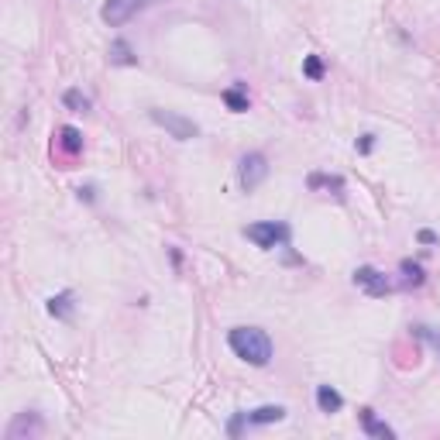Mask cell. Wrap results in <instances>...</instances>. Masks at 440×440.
<instances>
[{
	"label": "cell",
	"mask_w": 440,
	"mask_h": 440,
	"mask_svg": "<svg viewBox=\"0 0 440 440\" xmlns=\"http://www.w3.org/2000/svg\"><path fill=\"white\" fill-rule=\"evenodd\" d=\"M62 103L69 107V111H76V114H83V111H90V100L79 93V90H66L62 93Z\"/></svg>",
	"instance_id": "obj_14"
},
{
	"label": "cell",
	"mask_w": 440,
	"mask_h": 440,
	"mask_svg": "<svg viewBox=\"0 0 440 440\" xmlns=\"http://www.w3.org/2000/svg\"><path fill=\"white\" fill-rule=\"evenodd\" d=\"M158 0H107L103 7H100V18L107 21L111 28L117 24H124V21H131L138 11H145V7H152Z\"/></svg>",
	"instance_id": "obj_3"
},
{
	"label": "cell",
	"mask_w": 440,
	"mask_h": 440,
	"mask_svg": "<svg viewBox=\"0 0 440 440\" xmlns=\"http://www.w3.org/2000/svg\"><path fill=\"white\" fill-rule=\"evenodd\" d=\"M152 121L158 124V128H165L175 141H190V138H196V134H200V128L193 124L190 117L175 114V111H152Z\"/></svg>",
	"instance_id": "obj_4"
},
{
	"label": "cell",
	"mask_w": 440,
	"mask_h": 440,
	"mask_svg": "<svg viewBox=\"0 0 440 440\" xmlns=\"http://www.w3.org/2000/svg\"><path fill=\"white\" fill-rule=\"evenodd\" d=\"M237 175H241V186L245 190H258L268 175V158L262 152H248L241 158V165H237Z\"/></svg>",
	"instance_id": "obj_5"
},
{
	"label": "cell",
	"mask_w": 440,
	"mask_h": 440,
	"mask_svg": "<svg viewBox=\"0 0 440 440\" xmlns=\"http://www.w3.org/2000/svg\"><path fill=\"white\" fill-rule=\"evenodd\" d=\"M58 145L69 155H76L79 148H83V134H79L76 128H62V131H58Z\"/></svg>",
	"instance_id": "obj_12"
},
{
	"label": "cell",
	"mask_w": 440,
	"mask_h": 440,
	"mask_svg": "<svg viewBox=\"0 0 440 440\" xmlns=\"http://www.w3.org/2000/svg\"><path fill=\"white\" fill-rule=\"evenodd\" d=\"M279 420H286V409H282V406H258L255 413H248V423H255V426L279 423Z\"/></svg>",
	"instance_id": "obj_8"
},
{
	"label": "cell",
	"mask_w": 440,
	"mask_h": 440,
	"mask_svg": "<svg viewBox=\"0 0 440 440\" xmlns=\"http://www.w3.org/2000/svg\"><path fill=\"white\" fill-rule=\"evenodd\" d=\"M399 272H402V286H423V268L416 262H402Z\"/></svg>",
	"instance_id": "obj_13"
},
{
	"label": "cell",
	"mask_w": 440,
	"mask_h": 440,
	"mask_svg": "<svg viewBox=\"0 0 440 440\" xmlns=\"http://www.w3.org/2000/svg\"><path fill=\"white\" fill-rule=\"evenodd\" d=\"M413 330H416V334H420L423 341H430V344L437 347L440 351V334H434V330H430V327H413Z\"/></svg>",
	"instance_id": "obj_17"
},
{
	"label": "cell",
	"mask_w": 440,
	"mask_h": 440,
	"mask_svg": "<svg viewBox=\"0 0 440 440\" xmlns=\"http://www.w3.org/2000/svg\"><path fill=\"white\" fill-rule=\"evenodd\" d=\"M48 313L58 317V320H69V317H73V292H58V296H52V300H48Z\"/></svg>",
	"instance_id": "obj_11"
},
{
	"label": "cell",
	"mask_w": 440,
	"mask_h": 440,
	"mask_svg": "<svg viewBox=\"0 0 440 440\" xmlns=\"http://www.w3.org/2000/svg\"><path fill=\"white\" fill-rule=\"evenodd\" d=\"M227 344L241 362L255 364V368H265L272 362V341H268L265 330H258V327H234L227 334Z\"/></svg>",
	"instance_id": "obj_1"
},
{
	"label": "cell",
	"mask_w": 440,
	"mask_h": 440,
	"mask_svg": "<svg viewBox=\"0 0 440 440\" xmlns=\"http://www.w3.org/2000/svg\"><path fill=\"white\" fill-rule=\"evenodd\" d=\"M224 103H227L230 111H237V114L248 111V96L241 93V90H224Z\"/></svg>",
	"instance_id": "obj_15"
},
{
	"label": "cell",
	"mask_w": 440,
	"mask_h": 440,
	"mask_svg": "<svg viewBox=\"0 0 440 440\" xmlns=\"http://www.w3.org/2000/svg\"><path fill=\"white\" fill-rule=\"evenodd\" d=\"M317 406H320L324 413H337V409L344 406V399H341V392H337V389L320 385V389H317Z\"/></svg>",
	"instance_id": "obj_9"
},
{
	"label": "cell",
	"mask_w": 440,
	"mask_h": 440,
	"mask_svg": "<svg viewBox=\"0 0 440 440\" xmlns=\"http://www.w3.org/2000/svg\"><path fill=\"white\" fill-rule=\"evenodd\" d=\"M362 426L368 437H379V440H392L396 437V430L389 426V423H382L379 416H375V409H362Z\"/></svg>",
	"instance_id": "obj_7"
},
{
	"label": "cell",
	"mask_w": 440,
	"mask_h": 440,
	"mask_svg": "<svg viewBox=\"0 0 440 440\" xmlns=\"http://www.w3.org/2000/svg\"><path fill=\"white\" fill-rule=\"evenodd\" d=\"M303 73H307L309 79H320V76H324V62H320V56H309L307 62H303Z\"/></svg>",
	"instance_id": "obj_16"
},
{
	"label": "cell",
	"mask_w": 440,
	"mask_h": 440,
	"mask_svg": "<svg viewBox=\"0 0 440 440\" xmlns=\"http://www.w3.org/2000/svg\"><path fill=\"white\" fill-rule=\"evenodd\" d=\"M134 62H138L134 48L124 39H117L114 45H111V66H134Z\"/></svg>",
	"instance_id": "obj_10"
},
{
	"label": "cell",
	"mask_w": 440,
	"mask_h": 440,
	"mask_svg": "<svg viewBox=\"0 0 440 440\" xmlns=\"http://www.w3.org/2000/svg\"><path fill=\"white\" fill-rule=\"evenodd\" d=\"M354 286L364 289L368 296H389V292H392V282H389V279H385L375 265L354 268Z\"/></svg>",
	"instance_id": "obj_6"
},
{
	"label": "cell",
	"mask_w": 440,
	"mask_h": 440,
	"mask_svg": "<svg viewBox=\"0 0 440 440\" xmlns=\"http://www.w3.org/2000/svg\"><path fill=\"white\" fill-rule=\"evenodd\" d=\"M245 234H248V241H255L258 248H279V245H286L289 241V227L286 224H275V220H262V224H251V227H245Z\"/></svg>",
	"instance_id": "obj_2"
},
{
	"label": "cell",
	"mask_w": 440,
	"mask_h": 440,
	"mask_svg": "<svg viewBox=\"0 0 440 440\" xmlns=\"http://www.w3.org/2000/svg\"><path fill=\"white\" fill-rule=\"evenodd\" d=\"M420 241L423 245H437V234L434 230H420Z\"/></svg>",
	"instance_id": "obj_18"
}]
</instances>
